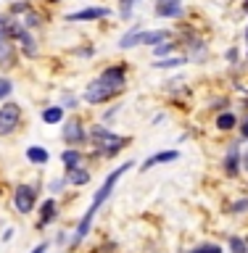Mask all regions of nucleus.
Wrapping results in <instances>:
<instances>
[{
    "label": "nucleus",
    "mask_w": 248,
    "mask_h": 253,
    "mask_svg": "<svg viewBox=\"0 0 248 253\" xmlns=\"http://www.w3.org/2000/svg\"><path fill=\"white\" fill-rule=\"evenodd\" d=\"M122 90L119 87H111V84H106V82H100V79H95V82H90L85 87V92H82V98L87 100V103H106V100H111L114 95H119Z\"/></svg>",
    "instance_id": "obj_3"
},
{
    "label": "nucleus",
    "mask_w": 248,
    "mask_h": 253,
    "mask_svg": "<svg viewBox=\"0 0 248 253\" xmlns=\"http://www.w3.org/2000/svg\"><path fill=\"white\" fill-rule=\"evenodd\" d=\"M50 3H58V0H50Z\"/></svg>",
    "instance_id": "obj_34"
},
{
    "label": "nucleus",
    "mask_w": 248,
    "mask_h": 253,
    "mask_svg": "<svg viewBox=\"0 0 248 253\" xmlns=\"http://www.w3.org/2000/svg\"><path fill=\"white\" fill-rule=\"evenodd\" d=\"M35 201H37V193L35 187L29 185H19L13 190V206L19 213H32V209H35Z\"/></svg>",
    "instance_id": "obj_5"
},
{
    "label": "nucleus",
    "mask_w": 248,
    "mask_h": 253,
    "mask_svg": "<svg viewBox=\"0 0 248 253\" xmlns=\"http://www.w3.org/2000/svg\"><path fill=\"white\" fill-rule=\"evenodd\" d=\"M153 13L158 19H180L182 16V0H156Z\"/></svg>",
    "instance_id": "obj_6"
},
{
    "label": "nucleus",
    "mask_w": 248,
    "mask_h": 253,
    "mask_svg": "<svg viewBox=\"0 0 248 253\" xmlns=\"http://www.w3.org/2000/svg\"><path fill=\"white\" fill-rule=\"evenodd\" d=\"M185 63H188V58H169V55H166V58L156 61L153 66L156 69H180V66H185Z\"/></svg>",
    "instance_id": "obj_18"
},
{
    "label": "nucleus",
    "mask_w": 248,
    "mask_h": 253,
    "mask_svg": "<svg viewBox=\"0 0 248 253\" xmlns=\"http://www.w3.org/2000/svg\"><path fill=\"white\" fill-rule=\"evenodd\" d=\"M40 24H43V16H37L32 11L24 13V27H27V29H35V27H40Z\"/></svg>",
    "instance_id": "obj_20"
},
{
    "label": "nucleus",
    "mask_w": 248,
    "mask_h": 253,
    "mask_svg": "<svg viewBox=\"0 0 248 253\" xmlns=\"http://www.w3.org/2000/svg\"><path fill=\"white\" fill-rule=\"evenodd\" d=\"M243 137H248V122H246V126H243Z\"/></svg>",
    "instance_id": "obj_31"
},
{
    "label": "nucleus",
    "mask_w": 248,
    "mask_h": 253,
    "mask_svg": "<svg viewBox=\"0 0 248 253\" xmlns=\"http://www.w3.org/2000/svg\"><path fill=\"white\" fill-rule=\"evenodd\" d=\"M61 164L66 166V169H69V166H77V164H82V153H79L77 148H71V150H63V153H61Z\"/></svg>",
    "instance_id": "obj_16"
},
{
    "label": "nucleus",
    "mask_w": 248,
    "mask_h": 253,
    "mask_svg": "<svg viewBox=\"0 0 248 253\" xmlns=\"http://www.w3.org/2000/svg\"><path fill=\"white\" fill-rule=\"evenodd\" d=\"M243 11H246V13H248V0H246V3H243Z\"/></svg>",
    "instance_id": "obj_32"
},
{
    "label": "nucleus",
    "mask_w": 248,
    "mask_h": 253,
    "mask_svg": "<svg viewBox=\"0 0 248 253\" xmlns=\"http://www.w3.org/2000/svg\"><path fill=\"white\" fill-rule=\"evenodd\" d=\"M53 219H55V201H45V203H43V216H40L37 227H45V224H50Z\"/></svg>",
    "instance_id": "obj_15"
},
{
    "label": "nucleus",
    "mask_w": 248,
    "mask_h": 253,
    "mask_svg": "<svg viewBox=\"0 0 248 253\" xmlns=\"http://www.w3.org/2000/svg\"><path fill=\"white\" fill-rule=\"evenodd\" d=\"M27 158H29L32 164H48V158H50V156H48V150H45V148L29 145V148H27Z\"/></svg>",
    "instance_id": "obj_14"
},
{
    "label": "nucleus",
    "mask_w": 248,
    "mask_h": 253,
    "mask_svg": "<svg viewBox=\"0 0 248 253\" xmlns=\"http://www.w3.org/2000/svg\"><path fill=\"white\" fill-rule=\"evenodd\" d=\"M61 134H63V140H66L69 145H82V142H85V129H82V124H79V122H74V119L63 124Z\"/></svg>",
    "instance_id": "obj_9"
},
{
    "label": "nucleus",
    "mask_w": 248,
    "mask_h": 253,
    "mask_svg": "<svg viewBox=\"0 0 248 253\" xmlns=\"http://www.w3.org/2000/svg\"><path fill=\"white\" fill-rule=\"evenodd\" d=\"M140 0H122V3H119V16H122L124 21H130V16H132V8L138 5Z\"/></svg>",
    "instance_id": "obj_19"
},
{
    "label": "nucleus",
    "mask_w": 248,
    "mask_h": 253,
    "mask_svg": "<svg viewBox=\"0 0 248 253\" xmlns=\"http://www.w3.org/2000/svg\"><path fill=\"white\" fill-rule=\"evenodd\" d=\"M230 251H233V253H248V245L241 240V237H230Z\"/></svg>",
    "instance_id": "obj_23"
},
{
    "label": "nucleus",
    "mask_w": 248,
    "mask_h": 253,
    "mask_svg": "<svg viewBox=\"0 0 248 253\" xmlns=\"http://www.w3.org/2000/svg\"><path fill=\"white\" fill-rule=\"evenodd\" d=\"M66 182L69 185H87V182H90V171H87L82 164L69 166L66 169Z\"/></svg>",
    "instance_id": "obj_12"
},
{
    "label": "nucleus",
    "mask_w": 248,
    "mask_h": 253,
    "mask_svg": "<svg viewBox=\"0 0 248 253\" xmlns=\"http://www.w3.org/2000/svg\"><path fill=\"white\" fill-rule=\"evenodd\" d=\"M111 16L108 8H100V5H90V8H82V11H74L66 16V21H95V19H106Z\"/></svg>",
    "instance_id": "obj_7"
},
{
    "label": "nucleus",
    "mask_w": 248,
    "mask_h": 253,
    "mask_svg": "<svg viewBox=\"0 0 248 253\" xmlns=\"http://www.w3.org/2000/svg\"><path fill=\"white\" fill-rule=\"evenodd\" d=\"M19 119H21L19 103H5V106H0V134H11L16 126H19Z\"/></svg>",
    "instance_id": "obj_4"
},
{
    "label": "nucleus",
    "mask_w": 248,
    "mask_h": 253,
    "mask_svg": "<svg viewBox=\"0 0 248 253\" xmlns=\"http://www.w3.org/2000/svg\"><path fill=\"white\" fill-rule=\"evenodd\" d=\"M11 92H13V82L5 79V77H0V100H5Z\"/></svg>",
    "instance_id": "obj_22"
},
{
    "label": "nucleus",
    "mask_w": 248,
    "mask_h": 253,
    "mask_svg": "<svg viewBox=\"0 0 248 253\" xmlns=\"http://www.w3.org/2000/svg\"><path fill=\"white\" fill-rule=\"evenodd\" d=\"M238 58V50H227V61H235Z\"/></svg>",
    "instance_id": "obj_29"
},
{
    "label": "nucleus",
    "mask_w": 248,
    "mask_h": 253,
    "mask_svg": "<svg viewBox=\"0 0 248 253\" xmlns=\"http://www.w3.org/2000/svg\"><path fill=\"white\" fill-rule=\"evenodd\" d=\"M43 122L45 124H61L63 122V106H50L43 111Z\"/></svg>",
    "instance_id": "obj_13"
},
{
    "label": "nucleus",
    "mask_w": 248,
    "mask_h": 253,
    "mask_svg": "<svg viewBox=\"0 0 248 253\" xmlns=\"http://www.w3.org/2000/svg\"><path fill=\"white\" fill-rule=\"evenodd\" d=\"M132 166H135V161H124L122 166H116V169H114V171H111L108 177H106V182L100 185V190L93 195V203L87 206V211H85L82 221L77 224V232L71 235V243H74V245H77V243H82V237H87V232H90V227H93V219H95V213L100 211V206H103V203H106L108 198H111V193H114L116 182L122 179L124 174H127V169H132Z\"/></svg>",
    "instance_id": "obj_1"
},
{
    "label": "nucleus",
    "mask_w": 248,
    "mask_h": 253,
    "mask_svg": "<svg viewBox=\"0 0 248 253\" xmlns=\"http://www.w3.org/2000/svg\"><path fill=\"white\" fill-rule=\"evenodd\" d=\"M177 158H180V153H177V150H158V153H153L150 158H146V161H143V169H140V171H148V169H153L156 164L177 161Z\"/></svg>",
    "instance_id": "obj_11"
},
{
    "label": "nucleus",
    "mask_w": 248,
    "mask_h": 253,
    "mask_svg": "<svg viewBox=\"0 0 248 253\" xmlns=\"http://www.w3.org/2000/svg\"><path fill=\"white\" fill-rule=\"evenodd\" d=\"M235 124H238V119H235V114H233V111H225V114H219V116H217V126H219L222 132L233 129Z\"/></svg>",
    "instance_id": "obj_17"
},
{
    "label": "nucleus",
    "mask_w": 248,
    "mask_h": 253,
    "mask_svg": "<svg viewBox=\"0 0 248 253\" xmlns=\"http://www.w3.org/2000/svg\"><path fill=\"white\" fill-rule=\"evenodd\" d=\"M100 82H106L111 87H119V90H124V79H127V71L124 66H108V69H103V74L98 77Z\"/></svg>",
    "instance_id": "obj_8"
},
{
    "label": "nucleus",
    "mask_w": 248,
    "mask_h": 253,
    "mask_svg": "<svg viewBox=\"0 0 248 253\" xmlns=\"http://www.w3.org/2000/svg\"><path fill=\"white\" fill-rule=\"evenodd\" d=\"M153 50H156L158 58H164V55H169V53L174 50V42H166V40H164V42H158V45L153 47Z\"/></svg>",
    "instance_id": "obj_24"
},
{
    "label": "nucleus",
    "mask_w": 248,
    "mask_h": 253,
    "mask_svg": "<svg viewBox=\"0 0 248 253\" xmlns=\"http://www.w3.org/2000/svg\"><path fill=\"white\" fill-rule=\"evenodd\" d=\"M69 182H66V177H55V179H50V185H48V190H50L53 195H58L63 187H66Z\"/></svg>",
    "instance_id": "obj_21"
},
{
    "label": "nucleus",
    "mask_w": 248,
    "mask_h": 253,
    "mask_svg": "<svg viewBox=\"0 0 248 253\" xmlns=\"http://www.w3.org/2000/svg\"><path fill=\"white\" fill-rule=\"evenodd\" d=\"M48 251V243H40L37 248H32V253H45Z\"/></svg>",
    "instance_id": "obj_28"
},
{
    "label": "nucleus",
    "mask_w": 248,
    "mask_h": 253,
    "mask_svg": "<svg viewBox=\"0 0 248 253\" xmlns=\"http://www.w3.org/2000/svg\"><path fill=\"white\" fill-rule=\"evenodd\" d=\"M243 166L248 169V150H246V156H243Z\"/></svg>",
    "instance_id": "obj_30"
},
{
    "label": "nucleus",
    "mask_w": 248,
    "mask_h": 253,
    "mask_svg": "<svg viewBox=\"0 0 248 253\" xmlns=\"http://www.w3.org/2000/svg\"><path fill=\"white\" fill-rule=\"evenodd\" d=\"M190 253H222L219 245H214V243H206V245H198V248H193Z\"/></svg>",
    "instance_id": "obj_25"
},
{
    "label": "nucleus",
    "mask_w": 248,
    "mask_h": 253,
    "mask_svg": "<svg viewBox=\"0 0 248 253\" xmlns=\"http://www.w3.org/2000/svg\"><path fill=\"white\" fill-rule=\"evenodd\" d=\"M11 11H13V13H27V11H29V3H27V0H24V3H13Z\"/></svg>",
    "instance_id": "obj_26"
},
{
    "label": "nucleus",
    "mask_w": 248,
    "mask_h": 253,
    "mask_svg": "<svg viewBox=\"0 0 248 253\" xmlns=\"http://www.w3.org/2000/svg\"><path fill=\"white\" fill-rule=\"evenodd\" d=\"M222 169H225V174H230V177H235V174L241 171V148H238V145L227 148L225 161H222Z\"/></svg>",
    "instance_id": "obj_10"
},
{
    "label": "nucleus",
    "mask_w": 248,
    "mask_h": 253,
    "mask_svg": "<svg viewBox=\"0 0 248 253\" xmlns=\"http://www.w3.org/2000/svg\"><path fill=\"white\" fill-rule=\"evenodd\" d=\"M246 40H248V29H246Z\"/></svg>",
    "instance_id": "obj_33"
},
{
    "label": "nucleus",
    "mask_w": 248,
    "mask_h": 253,
    "mask_svg": "<svg viewBox=\"0 0 248 253\" xmlns=\"http://www.w3.org/2000/svg\"><path fill=\"white\" fill-rule=\"evenodd\" d=\"M90 137L95 142V148H98V156H116L119 150H122L124 145V137H119V134H114L111 129H106V126H93Z\"/></svg>",
    "instance_id": "obj_2"
},
{
    "label": "nucleus",
    "mask_w": 248,
    "mask_h": 253,
    "mask_svg": "<svg viewBox=\"0 0 248 253\" xmlns=\"http://www.w3.org/2000/svg\"><path fill=\"white\" fill-rule=\"evenodd\" d=\"M246 209H248V201H238V203L233 206V211H235V213H241V211H246Z\"/></svg>",
    "instance_id": "obj_27"
},
{
    "label": "nucleus",
    "mask_w": 248,
    "mask_h": 253,
    "mask_svg": "<svg viewBox=\"0 0 248 253\" xmlns=\"http://www.w3.org/2000/svg\"><path fill=\"white\" fill-rule=\"evenodd\" d=\"M246 103H248V100H246Z\"/></svg>",
    "instance_id": "obj_35"
}]
</instances>
